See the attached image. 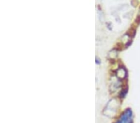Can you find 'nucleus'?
<instances>
[{"mask_svg": "<svg viewBox=\"0 0 140 123\" xmlns=\"http://www.w3.org/2000/svg\"><path fill=\"white\" fill-rule=\"evenodd\" d=\"M132 111L130 109H128L124 111L116 123H132Z\"/></svg>", "mask_w": 140, "mask_h": 123, "instance_id": "1", "label": "nucleus"}, {"mask_svg": "<svg viewBox=\"0 0 140 123\" xmlns=\"http://www.w3.org/2000/svg\"><path fill=\"white\" fill-rule=\"evenodd\" d=\"M95 62H96V63H98H98H100V61H99V60H98L97 58H96V61H95Z\"/></svg>", "mask_w": 140, "mask_h": 123, "instance_id": "2", "label": "nucleus"}]
</instances>
